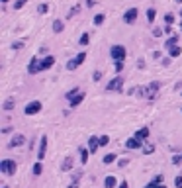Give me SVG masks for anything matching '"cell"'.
Here are the masks:
<instances>
[{"label": "cell", "instance_id": "cell-1", "mask_svg": "<svg viewBox=\"0 0 182 188\" xmlns=\"http://www.w3.org/2000/svg\"><path fill=\"white\" fill-rule=\"evenodd\" d=\"M0 173H4L6 176L14 174V173H16V161H12V159H4L2 163H0Z\"/></svg>", "mask_w": 182, "mask_h": 188}, {"label": "cell", "instance_id": "cell-2", "mask_svg": "<svg viewBox=\"0 0 182 188\" xmlns=\"http://www.w3.org/2000/svg\"><path fill=\"white\" fill-rule=\"evenodd\" d=\"M125 55H127V51H125L124 45H114V47L110 49V57L114 59V61H124Z\"/></svg>", "mask_w": 182, "mask_h": 188}, {"label": "cell", "instance_id": "cell-3", "mask_svg": "<svg viewBox=\"0 0 182 188\" xmlns=\"http://www.w3.org/2000/svg\"><path fill=\"white\" fill-rule=\"evenodd\" d=\"M41 110V102H37V100H34V102H30L28 106H26V116H34V114H37V112Z\"/></svg>", "mask_w": 182, "mask_h": 188}, {"label": "cell", "instance_id": "cell-4", "mask_svg": "<svg viewBox=\"0 0 182 188\" xmlns=\"http://www.w3.org/2000/svg\"><path fill=\"white\" fill-rule=\"evenodd\" d=\"M121 86H124V78L116 77V78H112L110 82L106 84V90H121Z\"/></svg>", "mask_w": 182, "mask_h": 188}, {"label": "cell", "instance_id": "cell-5", "mask_svg": "<svg viewBox=\"0 0 182 188\" xmlns=\"http://www.w3.org/2000/svg\"><path fill=\"white\" fill-rule=\"evenodd\" d=\"M124 20H125V24H133L137 20V8H129L127 12L124 14Z\"/></svg>", "mask_w": 182, "mask_h": 188}, {"label": "cell", "instance_id": "cell-6", "mask_svg": "<svg viewBox=\"0 0 182 188\" xmlns=\"http://www.w3.org/2000/svg\"><path fill=\"white\" fill-rule=\"evenodd\" d=\"M24 141H26V137L22 135V133H18V135H14V137H12V141L8 143V147H10V149L20 147V145H24Z\"/></svg>", "mask_w": 182, "mask_h": 188}, {"label": "cell", "instance_id": "cell-7", "mask_svg": "<svg viewBox=\"0 0 182 188\" xmlns=\"http://www.w3.org/2000/svg\"><path fill=\"white\" fill-rule=\"evenodd\" d=\"M37 71H41V61H37L35 57H31V61H30V65H28V73H37Z\"/></svg>", "mask_w": 182, "mask_h": 188}, {"label": "cell", "instance_id": "cell-8", "mask_svg": "<svg viewBox=\"0 0 182 188\" xmlns=\"http://www.w3.org/2000/svg\"><path fill=\"white\" fill-rule=\"evenodd\" d=\"M98 147H100V137H90L88 139V151L90 153H96V151H98Z\"/></svg>", "mask_w": 182, "mask_h": 188}, {"label": "cell", "instance_id": "cell-9", "mask_svg": "<svg viewBox=\"0 0 182 188\" xmlns=\"http://www.w3.org/2000/svg\"><path fill=\"white\" fill-rule=\"evenodd\" d=\"M141 145H143V141H139L137 137H129L125 141V147L127 149H141Z\"/></svg>", "mask_w": 182, "mask_h": 188}, {"label": "cell", "instance_id": "cell-10", "mask_svg": "<svg viewBox=\"0 0 182 188\" xmlns=\"http://www.w3.org/2000/svg\"><path fill=\"white\" fill-rule=\"evenodd\" d=\"M55 65V57L53 55H47L45 59H41V71H45V69H51Z\"/></svg>", "mask_w": 182, "mask_h": 188}, {"label": "cell", "instance_id": "cell-11", "mask_svg": "<svg viewBox=\"0 0 182 188\" xmlns=\"http://www.w3.org/2000/svg\"><path fill=\"white\" fill-rule=\"evenodd\" d=\"M159 86H160L159 82H151V84H149V86H145V96H149V98H153V96L157 94Z\"/></svg>", "mask_w": 182, "mask_h": 188}, {"label": "cell", "instance_id": "cell-12", "mask_svg": "<svg viewBox=\"0 0 182 188\" xmlns=\"http://www.w3.org/2000/svg\"><path fill=\"white\" fill-rule=\"evenodd\" d=\"M45 151H47V137H41L39 153H37V159H39V161H43V159H45Z\"/></svg>", "mask_w": 182, "mask_h": 188}, {"label": "cell", "instance_id": "cell-13", "mask_svg": "<svg viewBox=\"0 0 182 188\" xmlns=\"http://www.w3.org/2000/svg\"><path fill=\"white\" fill-rule=\"evenodd\" d=\"M73 165H74V159H73V157H67L65 161H63V165H61L63 173H69V170L73 169Z\"/></svg>", "mask_w": 182, "mask_h": 188}, {"label": "cell", "instance_id": "cell-14", "mask_svg": "<svg viewBox=\"0 0 182 188\" xmlns=\"http://www.w3.org/2000/svg\"><path fill=\"white\" fill-rule=\"evenodd\" d=\"M135 137L139 139V141L147 139V137H149V127H141V130H137V131H135Z\"/></svg>", "mask_w": 182, "mask_h": 188}, {"label": "cell", "instance_id": "cell-15", "mask_svg": "<svg viewBox=\"0 0 182 188\" xmlns=\"http://www.w3.org/2000/svg\"><path fill=\"white\" fill-rule=\"evenodd\" d=\"M116 186H117L116 176H106L104 178V188H116Z\"/></svg>", "mask_w": 182, "mask_h": 188}, {"label": "cell", "instance_id": "cell-16", "mask_svg": "<svg viewBox=\"0 0 182 188\" xmlns=\"http://www.w3.org/2000/svg\"><path fill=\"white\" fill-rule=\"evenodd\" d=\"M159 184H163V174H157L153 178V182H149L145 188H159Z\"/></svg>", "mask_w": 182, "mask_h": 188}, {"label": "cell", "instance_id": "cell-17", "mask_svg": "<svg viewBox=\"0 0 182 188\" xmlns=\"http://www.w3.org/2000/svg\"><path fill=\"white\" fill-rule=\"evenodd\" d=\"M53 31H55V34H61L63 31V20H55V22H53Z\"/></svg>", "mask_w": 182, "mask_h": 188}, {"label": "cell", "instance_id": "cell-18", "mask_svg": "<svg viewBox=\"0 0 182 188\" xmlns=\"http://www.w3.org/2000/svg\"><path fill=\"white\" fill-rule=\"evenodd\" d=\"M180 53H182V49L178 45H174V47H170V49H168V57H178Z\"/></svg>", "mask_w": 182, "mask_h": 188}, {"label": "cell", "instance_id": "cell-19", "mask_svg": "<svg viewBox=\"0 0 182 188\" xmlns=\"http://www.w3.org/2000/svg\"><path fill=\"white\" fill-rule=\"evenodd\" d=\"M176 41H178V35H170L168 39H167V45H164V47H167V49H170V47L176 45Z\"/></svg>", "mask_w": 182, "mask_h": 188}, {"label": "cell", "instance_id": "cell-20", "mask_svg": "<svg viewBox=\"0 0 182 188\" xmlns=\"http://www.w3.org/2000/svg\"><path fill=\"white\" fill-rule=\"evenodd\" d=\"M78 94H80V90H78V88H73L71 92H67V94H65V98H67V100H74Z\"/></svg>", "mask_w": 182, "mask_h": 188}, {"label": "cell", "instance_id": "cell-21", "mask_svg": "<svg viewBox=\"0 0 182 188\" xmlns=\"http://www.w3.org/2000/svg\"><path fill=\"white\" fill-rule=\"evenodd\" d=\"M31 170H34V174H35V176H39L41 173H43V166H41V161H37V163L34 165V169H31Z\"/></svg>", "mask_w": 182, "mask_h": 188}, {"label": "cell", "instance_id": "cell-22", "mask_svg": "<svg viewBox=\"0 0 182 188\" xmlns=\"http://www.w3.org/2000/svg\"><path fill=\"white\" fill-rule=\"evenodd\" d=\"M82 100H84V94L80 92V94H78V96H77V98H74V100H71V108H77V106H78V104H80V102H82Z\"/></svg>", "mask_w": 182, "mask_h": 188}, {"label": "cell", "instance_id": "cell-23", "mask_svg": "<svg viewBox=\"0 0 182 188\" xmlns=\"http://www.w3.org/2000/svg\"><path fill=\"white\" fill-rule=\"evenodd\" d=\"M78 151H80V161H82V163H86V161H88V149H84V147H80L78 149Z\"/></svg>", "mask_w": 182, "mask_h": 188}, {"label": "cell", "instance_id": "cell-24", "mask_svg": "<svg viewBox=\"0 0 182 188\" xmlns=\"http://www.w3.org/2000/svg\"><path fill=\"white\" fill-rule=\"evenodd\" d=\"M104 20H106V16H104V14H96V16H94V26H102V24H104Z\"/></svg>", "mask_w": 182, "mask_h": 188}, {"label": "cell", "instance_id": "cell-25", "mask_svg": "<svg viewBox=\"0 0 182 188\" xmlns=\"http://www.w3.org/2000/svg\"><path fill=\"white\" fill-rule=\"evenodd\" d=\"M155 151V145L153 143H147V145H143V153H145V155H151Z\"/></svg>", "mask_w": 182, "mask_h": 188}, {"label": "cell", "instance_id": "cell-26", "mask_svg": "<svg viewBox=\"0 0 182 188\" xmlns=\"http://www.w3.org/2000/svg\"><path fill=\"white\" fill-rule=\"evenodd\" d=\"M88 41H90V35L88 34H82V35H80V39H78V43L84 47V45H88Z\"/></svg>", "mask_w": 182, "mask_h": 188}, {"label": "cell", "instance_id": "cell-27", "mask_svg": "<svg viewBox=\"0 0 182 188\" xmlns=\"http://www.w3.org/2000/svg\"><path fill=\"white\" fill-rule=\"evenodd\" d=\"M104 163H106V165H112V163H116V155H114V153H108V155L104 157Z\"/></svg>", "mask_w": 182, "mask_h": 188}, {"label": "cell", "instance_id": "cell-28", "mask_svg": "<svg viewBox=\"0 0 182 188\" xmlns=\"http://www.w3.org/2000/svg\"><path fill=\"white\" fill-rule=\"evenodd\" d=\"M77 67H78V61H77V59H71V61L67 63V69H69V71H74Z\"/></svg>", "mask_w": 182, "mask_h": 188}, {"label": "cell", "instance_id": "cell-29", "mask_svg": "<svg viewBox=\"0 0 182 188\" xmlns=\"http://www.w3.org/2000/svg\"><path fill=\"white\" fill-rule=\"evenodd\" d=\"M155 16H157L155 8H149V10H147V20H149V22H155Z\"/></svg>", "mask_w": 182, "mask_h": 188}, {"label": "cell", "instance_id": "cell-30", "mask_svg": "<svg viewBox=\"0 0 182 188\" xmlns=\"http://www.w3.org/2000/svg\"><path fill=\"white\" fill-rule=\"evenodd\" d=\"M78 12H80V6L77 4V6H73L71 10H69V18H74V16H77Z\"/></svg>", "mask_w": 182, "mask_h": 188}, {"label": "cell", "instance_id": "cell-31", "mask_svg": "<svg viewBox=\"0 0 182 188\" xmlns=\"http://www.w3.org/2000/svg\"><path fill=\"white\" fill-rule=\"evenodd\" d=\"M37 12H39V14H47V12H49V4H39V6H37Z\"/></svg>", "mask_w": 182, "mask_h": 188}, {"label": "cell", "instance_id": "cell-32", "mask_svg": "<svg viewBox=\"0 0 182 188\" xmlns=\"http://www.w3.org/2000/svg\"><path fill=\"white\" fill-rule=\"evenodd\" d=\"M12 108H14V98H8L6 102H4V110H8V112H10Z\"/></svg>", "mask_w": 182, "mask_h": 188}, {"label": "cell", "instance_id": "cell-33", "mask_svg": "<svg viewBox=\"0 0 182 188\" xmlns=\"http://www.w3.org/2000/svg\"><path fill=\"white\" fill-rule=\"evenodd\" d=\"M92 78H94V82H98V80L102 78V71H94L92 73Z\"/></svg>", "mask_w": 182, "mask_h": 188}, {"label": "cell", "instance_id": "cell-34", "mask_svg": "<svg viewBox=\"0 0 182 188\" xmlns=\"http://www.w3.org/2000/svg\"><path fill=\"white\" fill-rule=\"evenodd\" d=\"M164 22L172 26V24H174V16H172V14H167V16H164Z\"/></svg>", "mask_w": 182, "mask_h": 188}, {"label": "cell", "instance_id": "cell-35", "mask_svg": "<svg viewBox=\"0 0 182 188\" xmlns=\"http://www.w3.org/2000/svg\"><path fill=\"white\" fill-rule=\"evenodd\" d=\"M116 71H117V73L124 71V61H116Z\"/></svg>", "mask_w": 182, "mask_h": 188}, {"label": "cell", "instance_id": "cell-36", "mask_svg": "<svg viewBox=\"0 0 182 188\" xmlns=\"http://www.w3.org/2000/svg\"><path fill=\"white\" fill-rule=\"evenodd\" d=\"M174 186H176V188H182V174L174 178Z\"/></svg>", "mask_w": 182, "mask_h": 188}, {"label": "cell", "instance_id": "cell-37", "mask_svg": "<svg viewBox=\"0 0 182 188\" xmlns=\"http://www.w3.org/2000/svg\"><path fill=\"white\" fill-rule=\"evenodd\" d=\"M163 34H164V30H159V28H155V30H153V35H155V37H160Z\"/></svg>", "mask_w": 182, "mask_h": 188}, {"label": "cell", "instance_id": "cell-38", "mask_svg": "<svg viewBox=\"0 0 182 188\" xmlns=\"http://www.w3.org/2000/svg\"><path fill=\"white\" fill-rule=\"evenodd\" d=\"M110 143V137L108 135H102V137H100V145H108Z\"/></svg>", "mask_w": 182, "mask_h": 188}, {"label": "cell", "instance_id": "cell-39", "mask_svg": "<svg viewBox=\"0 0 182 188\" xmlns=\"http://www.w3.org/2000/svg\"><path fill=\"white\" fill-rule=\"evenodd\" d=\"M26 2H28V0H18V2L14 4V8H16V10H20V8H22V6H24Z\"/></svg>", "mask_w": 182, "mask_h": 188}, {"label": "cell", "instance_id": "cell-40", "mask_svg": "<svg viewBox=\"0 0 182 188\" xmlns=\"http://www.w3.org/2000/svg\"><path fill=\"white\" fill-rule=\"evenodd\" d=\"M180 161H182V155H174V157H172V165H180Z\"/></svg>", "mask_w": 182, "mask_h": 188}, {"label": "cell", "instance_id": "cell-41", "mask_svg": "<svg viewBox=\"0 0 182 188\" xmlns=\"http://www.w3.org/2000/svg\"><path fill=\"white\" fill-rule=\"evenodd\" d=\"M80 178H82V173H74L73 174V182H78Z\"/></svg>", "mask_w": 182, "mask_h": 188}, {"label": "cell", "instance_id": "cell-42", "mask_svg": "<svg viewBox=\"0 0 182 188\" xmlns=\"http://www.w3.org/2000/svg\"><path fill=\"white\" fill-rule=\"evenodd\" d=\"M127 163H129L127 159H120V161H117V166H121V169H124V166H125Z\"/></svg>", "mask_w": 182, "mask_h": 188}, {"label": "cell", "instance_id": "cell-43", "mask_svg": "<svg viewBox=\"0 0 182 188\" xmlns=\"http://www.w3.org/2000/svg\"><path fill=\"white\" fill-rule=\"evenodd\" d=\"M164 34H172V26L167 24V28H164Z\"/></svg>", "mask_w": 182, "mask_h": 188}, {"label": "cell", "instance_id": "cell-44", "mask_svg": "<svg viewBox=\"0 0 182 188\" xmlns=\"http://www.w3.org/2000/svg\"><path fill=\"white\" fill-rule=\"evenodd\" d=\"M12 47H14V49H20V47H24V43H22V41H16Z\"/></svg>", "mask_w": 182, "mask_h": 188}, {"label": "cell", "instance_id": "cell-45", "mask_svg": "<svg viewBox=\"0 0 182 188\" xmlns=\"http://www.w3.org/2000/svg\"><path fill=\"white\" fill-rule=\"evenodd\" d=\"M137 67H139V69H143V67H145V63H143V59H139V61H137Z\"/></svg>", "mask_w": 182, "mask_h": 188}, {"label": "cell", "instance_id": "cell-46", "mask_svg": "<svg viewBox=\"0 0 182 188\" xmlns=\"http://www.w3.org/2000/svg\"><path fill=\"white\" fill-rule=\"evenodd\" d=\"M120 188H129V184H127V180H124V182H121V184H120Z\"/></svg>", "mask_w": 182, "mask_h": 188}, {"label": "cell", "instance_id": "cell-47", "mask_svg": "<svg viewBox=\"0 0 182 188\" xmlns=\"http://www.w3.org/2000/svg\"><path fill=\"white\" fill-rule=\"evenodd\" d=\"M96 4V0H86V6H94Z\"/></svg>", "mask_w": 182, "mask_h": 188}, {"label": "cell", "instance_id": "cell-48", "mask_svg": "<svg viewBox=\"0 0 182 188\" xmlns=\"http://www.w3.org/2000/svg\"><path fill=\"white\" fill-rule=\"evenodd\" d=\"M69 188H78V182H71V184H69Z\"/></svg>", "mask_w": 182, "mask_h": 188}, {"label": "cell", "instance_id": "cell-49", "mask_svg": "<svg viewBox=\"0 0 182 188\" xmlns=\"http://www.w3.org/2000/svg\"><path fill=\"white\" fill-rule=\"evenodd\" d=\"M0 2H2V4H6V2H10V0H0Z\"/></svg>", "mask_w": 182, "mask_h": 188}, {"label": "cell", "instance_id": "cell-50", "mask_svg": "<svg viewBox=\"0 0 182 188\" xmlns=\"http://www.w3.org/2000/svg\"><path fill=\"white\" fill-rule=\"evenodd\" d=\"M159 188H167V186H164V184H159Z\"/></svg>", "mask_w": 182, "mask_h": 188}, {"label": "cell", "instance_id": "cell-51", "mask_svg": "<svg viewBox=\"0 0 182 188\" xmlns=\"http://www.w3.org/2000/svg\"><path fill=\"white\" fill-rule=\"evenodd\" d=\"M176 2H182V0H176Z\"/></svg>", "mask_w": 182, "mask_h": 188}, {"label": "cell", "instance_id": "cell-52", "mask_svg": "<svg viewBox=\"0 0 182 188\" xmlns=\"http://www.w3.org/2000/svg\"><path fill=\"white\" fill-rule=\"evenodd\" d=\"M4 188H8V186H4Z\"/></svg>", "mask_w": 182, "mask_h": 188}, {"label": "cell", "instance_id": "cell-53", "mask_svg": "<svg viewBox=\"0 0 182 188\" xmlns=\"http://www.w3.org/2000/svg\"><path fill=\"white\" fill-rule=\"evenodd\" d=\"M180 14H182V12H180Z\"/></svg>", "mask_w": 182, "mask_h": 188}]
</instances>
